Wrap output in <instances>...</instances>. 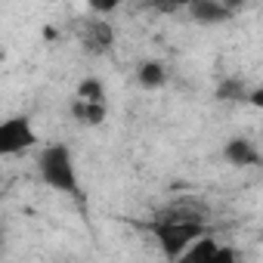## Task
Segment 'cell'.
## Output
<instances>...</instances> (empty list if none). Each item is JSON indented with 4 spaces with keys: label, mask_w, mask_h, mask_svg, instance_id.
Returning <instances> with one entry per match:
<instances>
[{
    "label": "cell",
    "mask_w": 263,
    "mask_h": 263,
    "mask_svg": "<svg viewBox=\"0 0 263 263\" xmlns=\"http://www.w3.org/2000/svg\"><path fill=\"white\" fill-rule=\"evenodd\" d=\"M226 158L232 164H257V149L248 143V140H229L226 143Z\"/></svg>",
    "instance_id": "8"
},
{
    "label": "cell",
    "mask_w": 263,
    "mask_h": 263,
    "mask_svg": "<svg viewBox=\"0 0 263 263\" xmlns=\"http://www.w3.org/2000/svg\"><path fill=\"white\" fill-rule=\"evenodd\" d=\"M90 4V10H96V13H115L118 7H121V0H87Z\"/></svg>",
    "instance_id": "11"
},
{
    "label": "cell",
    "mask_w": 263,
    "mask_h": 263,
    "mask_svg": "<svg viewBox=\"0 0 263 263\" xmlns=\"http://www.w3.org/2000/svg\"><path fill=\"white\" fill-rule=\"evenodd\" d=\"M152 4H155L158 10H180V7H189L192 0H152Z\"/></svg>",
    "instance_id": "12"
},
{
    "label": "cell",
    "mask_w": 263,
    "mask_h": 263,
    "mask_svg": "<svg viewBox=\"0 0 263 263\" xmlns=\"http://www.w3.org/2000/svg\"><path fill=\"white\" fill-rule=\"evenodd\" d=\"M105 87H102V81L99 78H84L81 84H78V99H105V93H102Z\"/></svg>",
    "instance_id": "10"
},
{
    "label": "cell",
    "mask_w": 263,
    "mask_h": 263,
    "mask_svg": "<svg viewBox=\"0 0 263 263\" xmlns=\"http://www.w3.org/2000/svg\"><path fill=\"white\" fill-rule=\"evenodd\" d=\"M180 263H235V251L223 248L217 238H211L204 232L180 254Z\"/></svg>",
    "instance_id": "4"
},
{
    "label": "cell",
    "mask_w": 263,
    "mask_h": 263,
    "mask_svg": "<svg viewBox=\"0 0 263 263\" xmlns=\"http://www.w3.org/2000/svg\"><path fill=\"white\" fill-rule=\"evenodd\" d=\"M149 232L158 238L164 257L180 260V254H183L198 235L208 232V223H204V220H186V217H167V214H158V217L149 223Z\"/></svg>",
    "instance_id": "1"
},
{
    "label": "cell",
    "mask_w": 263,
    "mask_h": 263,
    "mask_svg": "<svg viewBox=\"0 0 263 263\" xmlns=\"http://www.w3.org/2000/svg\"><path fill=\"white\" fill-rule=\"evenodd\" d=\"M81 41H84V47H87L90 53H105V50L115 44V31H111L108 22L90 19V22L84 25V31H81Z\"/></svg>",
    "instance_id": "5"
},
{
    "label": "cell",
    "mask_w": 263,
    "mask_h": 263,
    "mask_svg": "<svg viewBox=\"0 0 263 263\" xmlns=\"http://www.w3.org/2000/svg\"><path fill=\"white\" fill-rule=\"evenodd\" d=\"M189 16L195 22H226L232 13L220 4V0H192V4H189Z\"/></svg>",
    "instance_id": "6"
},
{
    "label": "cell",
    "mask_w": 263,
    "mask_h": 263,
    "mask_svg": "<svg viewBox=\"0 0 263 263\" xmlns=\"http://www.w3.org/2000/svg\"><path fill=\"white\" fill-rule=\"evenodd\" d=\"M71 111H74V118L81 121V124H90V127H99L102 121H105V99H74V105H71Z\"/></svg>",
    "instance_id": "7"
},
{
    "label": "cell",
    "mask_w": 263,
    "mask_h": 263,
    "mask_svg": "<svg viewBox=\"0 0 263 263\" xmlns=\"http://www.w3.org/2000/svg\"><path fill=\"white\" fill-rule=\"evenodd\" d=\"M37 171H41V180L50 189L78 198V167H74L71 149L65 143H50L37 158Z\"/></svg>",
    "instance_id": "2"
},
{
    "label": "cell",
    "mask_w": 263,
    "mask_h": 263,
    "mask_svg": "<svg viewBox=\"0 0 263 263\" xmlns=\"http://www.w3.org/2000/svg\"><path fill=\"white\" fill-rule=\"evenodd\" d=\"M220 96H223V99H238V96H241V84H235V81H232V84H223Z\"/></svg>",
    "instance_id": "13"
},
{
    "label": "cell",
    "mask_w": 263,
    "mask_h": 263,
    "mask_svg": "<svg viewBox=\"0 0 263 263\" xmlns=\"http://www.w3.org/2000/svg\"><path fill=\"white\" fill-rule=\"evenodd\" d=\"M167 81V74H164V65L161 62H146V65H140V84L143 87H161Z\"/></svg>",
    "instance_id": "9"
},
{
    "label": "cell",
    "mask_w": 263,
    "mask_h": 263,
    "mask_svg": "<svg viewBox=\"0 0 263 263\" xmlns=\"http://www.w3.org/2000/svg\"><path fill=\"white\" fill-rule=\"evenodd\" d=\"M37 146V130L28 115H13L0 121V155H22Z\"/></svg>",
    "instance_id": "3"
},
{
    "label": "cell",
    "mask_w": 263,
    "mask_h": 263,
    "mask_svg": "<svg viewBox=\"0 0 263 263\" xmlns=\"http://www.w3.org/2000/svg\"><path fill=\"white\" fill-rule=\"evenodd\" d=\"M220 4H223V7H226L229 13H235V10H241V7L248 4V0H220Z\"/></svg>",
    "instance_id": "14"
}]
</instances>
